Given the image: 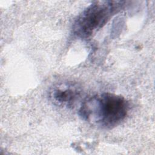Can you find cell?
<instances>
[{"mask_svg":"<svg viewBox=\"0 0 155 155\" xmlns=\"http://www.w3.org/2000/svg\"><path fill=\"white\" fill-rule=\"evenodd\" d=\"M129 110L128 102L122 96L110 93L93 95L81 104L82 119L102 128L111 129L124 120Z\"/></svg>","mask_w":155,"mask_h":155,"instance_id":"6da1fadb","label":"cell"},{"mask_svg":"<svg viewBox=\"0 0 155 155\" xmlns=\"http://www.w3.org/2000/svg\"><path fill=\"white\" fill-rule=\"evenodd\" d=\"M124 2L96 1L87 7L76 18L73 33L80 38H87L102 28L123 7Z\"/></svg>","mask_w":155,"mask_h":155,"instance_id":"7a4b0ae2","label":"cell"},{"mask_svg":"<svg viewBox=\"0 0 155 155\" xmlns=\"http://www.w3.org/2000/svg\"><path fill=\"white\" fill-rule=\"evenodd\" d=\"M80 95L78 87L70 84L56 85L50 91V97L55 104L67 108L74 107Z\"/></svg>","mask_w":155,"mask_h":155,"instance_id":"3957f363","label":"cell"}]
</instances>
